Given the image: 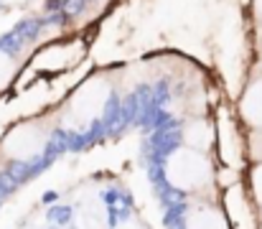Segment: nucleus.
Returning a JSON list of instances; mask_svg holds the SVG:
<instances>
[{"label": "nucleus", "mask_w": 262, "mask_h": 229, "mask_svg": "<svg viewBox=\"0 0 262 229\" xmlns=\"http://www.w3.org/2000/svg\"><path fill=\"white\" fill-rule=\"evenodd\" d=\"M166 183L183 196H206L214 189V165L201 151L181 145L166 160Z\"/></svg>", "instance_id": "f257e3e1"}, {"label": "nucleus", "mask_w": 262, "mask_h": 229, "mask_svg": "<svg viewBox=\"0 0 262 229\" xmlns=\"http://www.w3.org/2000/svg\"><path fill=\"white\" fill-rule=\"evenodd\" d=\"M49 135L36 122H20L3 138V151L13 160H31L43 151Z\"/></svg>", "instance_id": "f03ea898"}, {"label": "nucleus", "mask_w": 262, "mask_h": 229, "mask_svg": "<svg viewBox=\"0 0 262 229\" xmlns=\"http://www.w3.org/2000/svg\"><path fill=\"white\" fill-rule=\"evenodd\" d=\"M107 102V87L102 79H89L87 84H82L77 89V94L72 97V112L82 120H89V117H97L102 112Z\"/></svg>", "instance_id": "7ed1b4c3"}, {"label": "nucleus", "mask_w": 262, "mask_h": 229, "mask_svg": "<svg viewBox=\"0 0 262 229\" xmlns=\"http://www.w3.org/2000/svg\"><path fill=\"white\" fill-rule=\"evenodd\" d=\"M186 229H229V219L216 204L199 201L186 212Z\"/></svg>", "instance_id": "20e7f679"}, {"label": "nucleus", "mask_w": 262, "mask_h": 229, "mask_svg": "<svg viewBox=\"0 0 262 229\" xmlns=\"http://www.w3.org/2000/svg\"><path fill=\"white\" fill-rule=\"evenodd\" d=\"M239 112L247 125L262 128V79H255L247 87V92L242 94V102H239Z\"/></svg>", "instance_id": "39448f33"}, {"label": "nucleus", "mask_w": 262, "mask_h": 229, "mask_svg": "<svg viewBox=\"0 0 262 229\" xmlns=\"http://www.w3.org/2000/svg\"><path fill=\"white\" fill-rule=\"evenodd\" d=\"M183 145L193 148V151H206L211 145V128L206 120H191L183 128Z\"/></svg>", "instance_id": "423d86ee"}, {"label": "nucleus", "mask_w": 262, "mask_h": 229, "mask_svg": "<svg viewBox=\"0 0 262 229\" xmlns=\"http://www.w3.org/2000/svg\"><path fill=\"white\" fill-rule=\"evenodd\" d=\"M13 76H15V59H13V54L0 49V92L10 84Z\"/></svg>", "instance_id": "0eeeda50"}, {"label": "nucleus", "mask_w": 262, "mask_h": 229, "mask_svg": "<svg viewBox=\"0 0 262 229\" xmlns=\"http://www.w3.org/2000/svg\"><path fill=\"white\" fill-rule=\"evenodd\" d=\"M250 194H252V201L262 209V163H257L250 171Z\"/></svg>", "instance_id": "6e6552de"}, {"label": "nucleus", "mask_w": 262, "mask_h": 229, "mask_svg": "<svg viewBox=\"0 0 262 229\" xmlns=\"http://www.w3.org/2000/svg\"><path fill=\"white\" fill-rule=\"evenodd\" d=\"M56 199H59V194H56V191H46V194H43V204H54Z\"/></svg>", "instance_id": "1a4fd4ad"}, {"label": "nucleus", "mask_w": 262, "mask_h": 229, "mask_svg": "<svg viewBox=\"0 0 262 229\" xmlns=\"http://www.w3.org/2000/svg\"><path fill=\"white\" fill-rule=\"evenodd\" d=\"M255 3V10H257V15L262 18V0H252Z\"/></svg>", "instance_id": "9d476101"}]
</instances>
